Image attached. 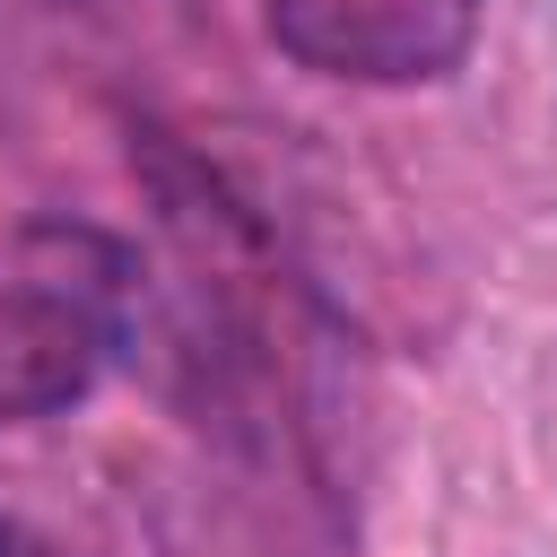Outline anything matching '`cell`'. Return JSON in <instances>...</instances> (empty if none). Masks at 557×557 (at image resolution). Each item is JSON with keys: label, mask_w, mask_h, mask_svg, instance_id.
Listing matches in <instances>:
<instances>
[{"label": "cell", "mask_w": 557, "mask_h": 557, "mask_svg": "<svg viewBox=\"0 0 557 557\" xmlns=\"http://www.w3.org/2000/svg\"><path fill=\"white\" fill-rule=\"evenodd\" d=\"M131 322V252L87 218L0 226V426H35L96 392Z\"/></svg>", "instance_id": "6da1fadb"}, {"label": "cell", "mask_w": 557, "mask_h": 557, "mask_svg": "<svg viewBox=\"0 0 557 557\" xmlns=\"http://www.w3.org/2000/svg\"><path fill=\"white\" fill-rule=\"evenodd\" d=\"M261 26L313 78L426 87L470 52L479 0H261Z\"/></svg>", "instance_id": "7a4b0ae2"}, {"label": "cell", "mask_w": 557, "mask_h": 557, "mask_svg": "<svg viewBox=\"0 0 557 557\" xmlns=\"http://www.w3.org/2000/svg\"><path fill=\"white\" fill-rule=\"evenodd\" d=\"M0 557H9V548H0Z\"/></svg>", "instance_id": "3957f363"}]
</instances>
